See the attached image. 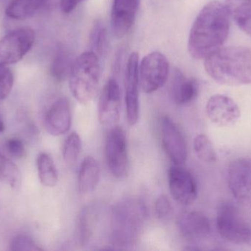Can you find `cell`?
<instances>
[{"label":"cell","instance_id":"obj_4","mask_svg":"<svg viewBox=\"0 0 251 251\" xmlns=\"http://www.w3.org/2000/svg\"><path fill=\"white\" fill-rule=\"evenodd\" d=\"M101 77L100 57L92 51L82 53L75 59L69 75V88L75 99L82 104L94 100Z\"/></svg>","mask_w":251,"mask_h":251},{"label":"cell","instance_id":"obj_21","mask_svg":"<svg viewBox=\"0 0 251 251\" xmlns=\"http://www.w3.org/2000/svg\"><path fill=\"white\" fill-rule=\"evenodd\" d=\"M46 0H13L7 6L5 14L13 19H25L33 16Z\"/></svg>","mask_w":251,"mask_h":251},{"label":"cell","instance_id":"obj_6","mask_svg":"<svg viewBox=\"0 0 251 251\" xmlns=\"http://www.w3.org/2000/svg\"><path fill=\"white\" fill-rule=\"evenodd\" d=\"M169 72V62L165 55L157 51L146 55L139 64L142 90L146 94L157 91L167 82Z\"/></svg>","mask_w":251,"mask_h":251},{"label":"cell","instance_id":"obj_16","mask_svg":"<svg viewBox=\"0 0 251 251\" xmlns=\"http://www.w3.org/2000/svg\"><path fill=\"white\" fill-rule=\"evenodd\" d=\"M72 116L70 103L65 97H60L51 104L44 117L46 130L50 135L58 137L70 130Z\"/></svg>","mask_w":251,"mask_h":251},{"label":"cell","instance_id":"obj_26","mask_svg":"<svg viewBox=\"0 0 251 251\" xmlns=\"http://www.w3.org/2000/svg\"><path fill=\"white\" fill-rule=\"evenodd\" d=\"M91 50L99 57L106 53L107 47V32L105 26L101 21H96L90 35Z\"/></svg>","mask_w":251,"mask_h":251},{"label":"cell","instance_id":"obj_12","mask_svg":"<svg viewBox=\"0 0 251 251\" xmlns=\"http://www.w3.org/2000/svg\"><path fill=\"white\" fill-rule=\"evenodd\" d=\"M161 139L164 150L171 162L176 165H182L187 159V148L183 134L175 122L164 116L161 122Z\"/></svg>","mask_w":251,"mask_h":251},{"label":"cell","instance_id":"obj_8","mask_svg":"<svg viewBox=\"0 0 251 251\" xmlns=\"http://www.w3.org/2000/svg\"><path fill=\"white\" fill-rule=\"evenodd\" d=\"M105 156L110 172L118 178L125 177L128 170L126 135L120 126H114L107 134Z\"/></svg>","mask_w":251,"mask_h":251},{"label":"cell","instance_id":"obj_23","mask_svg":"<svg viewBox=\"0 0 251 251\" xmlns=\"http://www.w3.org/2000/svg\"><path fill=\"white\" fill-rule=\"evenodd\" d=\"M72 54L66 50H58L51 65V76L57 81H63L69 78L74 62Z\"/></svg>","mask_w":251,"mask_h":251},{"label":"cell","instance_id":"obj_19","mask_svg":"<svg viewBox=\"0 0 251 251\" xmlns=\"http://www.w3.org/2000/svg\"><path fill=\"white\" fill-rule=\"evenodd\" d=\"M172 92L177 104H188L197 97L199 84L196 80L186 78L182 72L176 70L173 81Z\"/></svg>","mask_w":251,"mask_h":251},{"label":"cell","instance_id":"obj_9","mask_svg":"<svg viewBox=\"0 0 251 251\" xmlns=\"http://www.w3.org/2000/svg\"><path fill=\"white\" fill-rule=\"evenodd\" d=\"M228 184L236 200L251 209V159L242 158L230 164Z\"/></svg>","mask_w":251,"mask_h":251},{"label":"cell","instance_id":"obj_15","mask_svg":"<svg viewBox=\"0 0 251 251\" xmlns=\"http://www.w3.org/2000/svg\"><path fill=\"white\" fill-rule=\"evenodd\" d=\"M140 0H113L111 10V27L116 38L125 37L132 28Z\"/></svg>","mask_w":251,"mask_h":251},{"label":"cell","instance_id":"obj_18","mask_svg":"<svg viewBox=\"0 0 251 251\" xmlns=\"http://www.w3.org/2000/svg\"><path fill=\"white\" fill-rule=\"evenodd\" d=\"M100 179V167L98 162L91 156L83 159L78 174V191L82 195L93 193Z\"/></svg>","mask_w":251,"mask_h":251},{"label":"cell","instance_id":"obj_34","mask_svg":"<svg viewBox=\"0 0 251 251\" xmlns=\"http://www.w3.org/2000/svg\"><path fill=\"white\" fill-rule=\"evenodd\" d=\"M4 130V122H3L2 119H1V116H0V133L3 132Z\"/></svg>","mask_w":251,"mask_h":251},{"label":"cell","instance_id":"obj_5","mask_svg":"<svg viewBox=\"0 0 251 251\" xmlns=\"http://www.w3.org/2000/svg\"><path fill=\"white\" fill-rule=\"evenodd\" d=\"M217 228L226 241L239 246H251V225L232 204L224 203L218 208Z\"/></svg>","mask_w":251,"mask_h":251},{"label":"cell","instance_id":"obj_11","mask_svg":"<svg viewBox=\"0 0 251 251\" xmlns=\"http://www.w3.org/2000/svg\"><path fill=\"white\" fill-rule=\"evenodd\" d=\"M168 184L171 195L176 201L184 206L194 203L198 187L192 174L181 165L171 167L168 172Z\"/></svg>","mask_w":251,"mask_h":251},{"label":"cell","instance_id":"obj_30","mask_svg":"<svg viewBox=\"0 0 251 251\" xmlns=\"http://www.w3.org/2000/svg\"><path fill=\"white\" fill-rule=\"evenodd\" d=\"M90 226L86 209L81 211L76 225V240L80 246H85L89 241Z\"/></svg>","mask_w":251,"mask_h":251},{"label":"cell","instance_id":"obj_2","mask_svg":"<svg viewBox=\"0 0 251 251\" xmlns=\"http://www.w3.org/2000/svg\"><path fill=\"white\" fill-rule=\"evenodd\" d=\"M206 73L215 82L229 86L251 84V49H220L204 59Z\"/></svg>","mask_w":251,"mask_h":251},{"label":"cell","instance_id":"obj_10","mask_svg":"<svg viewBox=\"0 0 251 251\" xmlns=\"http://www.w3.org/2000/svg\"><path fill=\"white\" fill-rule=\"evenodd\" d=\"M139 56L132 53L127 60L125 70V100L128 125H136L139 119Z\"/></svg>","mask_w":251,"mask_h":251},{"label":"cell","instance_id":"obj_14","mask_svg":"<svg viewBox=\"0 0 251 251\" xmlns=\"http://www.w3.org/2000/svg\"><path fill=\"white\" fill-rule=\"evenodd\" d=\"M122 91L117 81L110 79L104 85L98 105L99 120L101 125H113L120 119Z\"/></svg>","mask_w":251,"mask_h":251},{"label":"cell","instance_id":"obj_28","mask_svg":"<svg viewBox=\"0 0 251 251\" xmlns=\"http://www.w3.org/2000/svg\"><path fill=\"white\" fill-rule=\"evenodd\" d=\"M10 250L12 251H40L43 249L28 235L19 234L13 237L10 242Z\"/></svg>","mask_w":251,"mask_h":251},{"label":"cell","instance_id":"obj_25","mask_svg":"<svg viewBox=\"0 0 251 251\" xmlns=\"http://www.w3.org/2000/svg\"><path fill=\"white\" fill-rule=\"evenodd\" d=\"M193 149L196 156L204 163H215L217 154L210 139L205 134H199L193 141Z\"/></svg>","mask_w":251,"mask_h":251},{"label":"cell","instance_id":"obj_1","mask_svg":"<svg viewBox=\"0 0 251 251\" xmlns=\"http://www.w3.org/2000/svg\"><path fill=\"white\" fill-rule=\"evenodd\" d=\"M229 17L219 1H209L201 10L189 34L187 48L193 58H206L222 48L229 34Z\"/></svg>","mask_w":251,"mask_h":251},{"label":"cell","instance_id":"obj_33","mask_svg":"<svg viewBox=\"0 0 251 251\" xmlns=\"http://www.w3.org/2000/svg\"><path fill=\"white\" fill-rule=\"evenodd\" d=\"M83 1L85 0H60V8L63 13H70Z\"/></svg>","mask_w":251,"mask_h":251},{"label":"cell","instance_id":"obj_3","mask_svg":"<svg viewBox=\"0 0 251 251\" xmlns=\"http://www.w3.org/2000/svg\"><path fill=\"white\" fill-rule=\"evenodd\" d=\"M145 203L137 197H126L112 209V241L117 246H131L138 240L147 220Z\"/></svg>","mask_w":251,"mask_h":251},{"label":"cell","instance_id":"obj_29","mask_svg":"<svg viewBox=\"0 0 251 251\" xmlns=\"http://www.w3.org/2000/svg\"><path fill=\"white\" fill-rule=\"evenodd\" d=\"M14 84V76L10 68L0 65V100H4L11 92Z\"/></svg>","mask_w":251,"mask_h":251},{"label":"cell","instance_id":"obj_17","mask_svg":"<svg viewBox=\"0 0 251 251\" xmlns=\"http://www.w3.org/2000/svg\"><path fill=\"white\" fill-rule=\"evenodd\" d=\"M178 227L183 236L188 240H202L210 234L209 220L201 212H190L183 214L178 220Z\"/></svg>","mask_w":251,"mask_h":251},{"label":"cell","instance_id":"obj_13","mask_svg":"<svg viewBox=\"0 0 251 251\" xmlns=\"http://www.w3.org/2000/svg\"><path fill=\"white\" fill-rule=\"evenodd\" d=\"M209 119L220 127H231L238 122L241 116L240 108L231 97L223 94L212 96L206 103Z\"/></svg>","mask_w":251,"mask_h":251},{"label":"cell","instance_id":"obj_22","mask_svg":"<svg viewBox=\"0 0 251 251\" xmlns=\"http://www.w3.org/2000/svg\"><path fill=\"white\" fill-rule=\"evenodd\" d=\"M38 177L43 185L54 187L58 181V173L54 160L48 153H41L37 158Z\"/></svg>","mask_w":251,"mask_h":251},{"label":"cell","instance_id":"obj_27","mask_svg":"<svg viewBox=\"0 0 251 251\" xmlns=\"http://www.w3.org/2000/svg\"><path fill=\"white\" fill-rule=\"evenodd\" d=\"M82 141L76 132L69 134L63 144V157L66 165L74 166L77 162L82 152Z\"/></svg>","mask_w":251,"mask_h":251},{"label":"cell","instance_id":"obj_31","mask_svg":"<svg viewBox=\"0 0 251 251\" xmlns=\"http://www.w3.org/2000/svg\"><path fill=\"white\" fill-rule=\"evenodd\" d=\"M154 213L159 220H165L171 216L173 206L171 200L165 195H161L156 199L154 205Z\"/></svg>","mask_w":251,"mask_h":251},{"label":"cell","instance_id":"obj_24","mask_svg":"<svg viewBox=\"0 0 251 251\" xmlns=\"http://www.w3.org/2000/svg\"><path fill=\"white\" fill-rule=\"evenodd\" d=\"M0 181L16 190L21 186L22 175L18 167L0 153Z\"/></svg>","mask_w":251,"mask_h":251},{"label":"cell","instance_id":"obj_20","mask_svg":"<svg viewBox=\"0 0 251 251\" xmlns=\"http://www.w3.org/2000/svg\"><path fill=\"white\" fill-rule=\"evenodd\" d=\"M225 6L237 26L251 36V0H226Z\"/></svg>","mask_w":251,"mask_h":251},{"label":"cell","instance_id":"obj_32","mask_svg":"<svg viewBox=\"0 0 251 251\" xmlns=\"http://www.w3.org/2000/svg\"><path fill=\"white\" fill-rule=\"evenodd\" d=\"M6 148L8 153L16 159H22L25 156V147L23 141L17 138L9 139L6 143Z\"/></svg>","mask_w":251,"mask_h":251},{"label":"cell","instance_id":"obj_7","mask_svg":"<svg viewBox=\"0 0 251 251\" xmlns=\"http://www.w3.org/2000/svg\"><path fill=\"white\" fill-rule=\"evenodd\" d=\"M35 33L30 28L14 29L0 40V65L13 64L22 60L32 49Z\"/></svg>","mask_w":251,"mask_h":251}]
</instances>
